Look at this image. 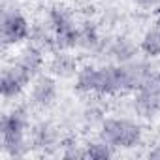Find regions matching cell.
<instances>
[{
    "label": "cell",
    "mask_w": 160,
    "mask_h": 160,
    "mask_svg": "<svg viewBox=\"0 0 160 160\" xmlns=\"http://www.w3.org/2000/svg\"><path fill=\"white\" fill-rule=\"evenodd\" d=\"M75 89L79 92H85V94H91L94 92L96 94V89H98V68L94 66H81L75 75Z\"/></svg>",
    "instance_id": "cell-8"
},
{
    "label": "cell",
    "mask_w": 160,
    "mask_h": 160,
    "mask_svg": "<svg viewBox=\"0 0 160 160\" xmlns=\"http://www.w3.org/2000/svg\"><path fill=\"white\" fill-rule=\"evenodd\" d=\"M132 106H134V111L141 119H149L151 121V119H154L160 113V96L145 92V91H139L136 94Z\"/></svg>",
    "instance_id": "cell-5"
},
{
    "label": "cell",
    "mask_w": 160,
    "mask_h": 160,
    "mask_svg": "<svg viewBox=\"0 0 160 160\" xmlns=\"http://www.w3.org/2000/svg\"><path fill=\"white\" fill-rule=\"evenodd\" d=\"M0 91H2V96H4L6 100H12V98H17V96L25 91V87H23V85H19L15 79H12L10 75L2 73V81H0Z\"/></svg>",
    "instance_id": "cell-13"
},
{
    "label": "cell",
    "mask_w": 160,
    "mask_h": 160,
    "mask_svg": "<svg viewBox=\"0 0 160 160\" xmlns=\"http://www.w3.org/2000/svg\"><path fill=\"white\" fill-rule=\"evenodd\" d=\"M85 147H87V158H92V160H106L115 154V147L100 138H98V141H91Z\"/></svg>",
    "instance_id": "cell-10"
},
{
    "label": "cell",
    "mask_w": 160,
    "mask_h": 160,
    "mask_svg": "<svg viewBox=\"0 0 160 160\" xmlns=\"http://www.w3.org/2000/svg\"><path fill=\"white\" fill-rule=\"evenodd\" d=\"M139 49L151 57V58H156L160 57V30L158 28H151L143 34L141 42H139Z\"/></svg>",
    "instance_id": "cell-9"
},
{
    "label": "cell",
    "mask_w": 160,
    "mask_h": 160,
    "mask_svg": "<svg viewBox=\"0 0 160 160\" xmlns=\"http://www.w3.org/2000/svg\"><path fill=\"white\" fill-rule=\"evenodd\" d=\"M30 98L38 106H51L57 98V81L53 75L38 73L32 79L30 87Z\"/></svg>",
    "instance_id": "cell-2"
},
{
    "label": "cell",
    "mask_w": 160,
    "mask_h": 160,
    "mask_svg": "<svg viewBox=\"0 0 160 160\" xmlns=\"http://www.w3.org/2000/svg\"><path fill=\"white\" fill-rule=\"evenodd\" d=\"M30 30H32V27L28 25V21L21 13L12 12V13L4 15L2 40H4L6 45H15V43H21V42L28 40L30 38Z\"/></svg>",
    "instance_id": "cell-1"
},
{
    "label": "cell",
    "mask_w": 160,
    "mask_h": 160,
    "mask_svg": "<svg viewBox=\"0 0 160 160\" xmlns=\"http://www.w3.org/2000/svg\"><path fill=\"white\" fill-rule=\"evenodd\" d=\"M154 25H156V28L160 30V13H158V17H156V23H154Z\"/></svg>",
    "instance_id": "cell-16"
},
{
    "label": "cell",
    "mask_w": 160,
    "mask_h": 160,
    "mask_svg": "<svg viewBox=\"0 0 160 160\" xmlns=\"http://www.w3.org/2000/svg\"><path fill=\"white\" fill-rule=\"evenodd\" d=\"M151 156H154V158H158V156H160V149H156L154 152H151Z\"/></svg>",
    "instance_id": "cell-15"
},
{
    "label": "cell",
    "mask_w": 160,
    "mask_h": 160,
    "mask_svg": "<svg viewBox=\"0 0 160 160\" xmlns=\"http://www.w3.org/2000/svg\"><path fill=\"white\" fill-rule=\"evenodd\" d=\"M17 62H21L32 75H38L42 70H43V64H45V53L43 51H40L38 47H34V45H27L21 53H19V60Z\"/></svg>",
    "instance_id": "cell-6"
},
{
    "label": "cell",
    "mask_w": 160,
    "mask_h": 160,
    "mask_svg": "<svg viewBox=\"0 0 160 160\" xmlns=\"http://www.w3.org/2000/svg\"><path fill=\"white\" fill-rule=\"evenodd\" d=\"M77 30H79V43H77V47L87 49V51L98 47V43H100V36H98V32H96L94 27L85 25L83 28H77Z\"/></svg>",
    "instance_id": "cell-12"
},
{
    "label": "cell",
    "mask_w": 160,
    "mask_h": 160,
    "mask_svg": "<svg viewBox=\"0 0 160 160\" xmlns=\"http://www.w3.org/2000/svg\"><path fill=\"white\" fill-rule=\"evenodd\" d=\"M47 23L51 25V28L55 30V34H62L66 30H72L75 28L73 25V13L68 6H62V4H55L49 13H47Z\"/></svg>",
    "instance_id": "cell-4"
},
{
    "label": "cell",
    "mask_w": 160,
    "mask_h": 160,
    "mask_svg": "<svg viewBox=\"0 0 160 160\" xmlns=\"http://www.w3.org/2000/svg\"><path fill=\"white\" fill-rule=\"evenodd\" d=\"M134 4L141 10H152L160 4V0H134Z\"/></svg>",
    "instance_id": "cell-14"
},
{
    "label": "cell",
    "mask_w": 160,
    "mask_h": 160,
    "mask_svg": "<svg viewBox=\"0 0 160 160\" xmlns=\"http://www.w3.org/2000/svg\"><path fill=\"white\" fill-rule=\"evenodd\" d=\"M141 138H143L141 126L136 124L134 121L122 119V126H121V134H119V139H117V147L132 149V147L141 143Z\"/></svg>",
    "instance_id": "cell-7"
},
{
    "label": "cell",
    "mask_w": 160,
    "mask_h": 160,
    "mask_svg": "<svg viewBox=\"0 0 160 160\" xmlns=\"http://www.w3.org/2000/svg\"><path fill=\"white\" fill-rule=\"evenodd\" d=\"M138 47L130 42V40H117L111 47V55L119 60V62H128L134 58Z\"/></svg>",
    "instance_id": "cell-11"
},
{
    "label": "cell",
    "mask_w": 160,
    "mask_h": 160,
    "mask_svg": "<svg viewBox=\"0 0 160 160\" xmlns=\"http://www.w3.org/2000/svg\"><path fill=\"white\" fill-rule=\"evenodd\" d=\"M49 72L53 77L72 79L79 72L77 58L73 55H70V51H57V53H53V58L49 62Z\"/></svg>",
    "instance_id": "cell-3"
}]
</instances>
